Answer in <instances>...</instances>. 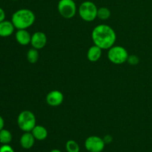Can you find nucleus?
Masks as SVG:
<instances>
[{
    "mask_svg": "<svg viewBox=\"0 0 152 152\" xmlns=\"http://www.w3.org/2000/svg\"><path fill=\"white\" fill-rule=\"evenodd\" d=\"M91 39L95 45L102 50H106L114 46L117 35L114 30L109 25H99L92 31Z\"/></svg>",
    "mask_w": 152,
    "mask_h": 152,
    "instance_id": "obj_1",
    "label": "nucleus"
},
{
    "mask_svg": "<svg viewBox=\"0 0 152 152\" xmlns=\"http://www.w3.org/2000/svg\"><path fill=\"white\" fill-rule=\"evenodd\" d=\"M36 16L32 10L27 8L19 9L14 12L12 16L11 22L17 30L27 29L34 25Z\"/></svg>",
    "mask_w": 152,
    "mask_h": 152,
    "instance_id": "obj_2",
    "label": "nucleus"
},
{
    "mask_svg": "<svg viewBox=\"0 0 152 152\" xmlns=\"http://www.w3.org/2000/svg\"><path fill=\"white\" fill-rule=\"evenodd\" d=\"M17 125L22 132H31L37 126V119L32 111L25 110L18 116Z\"/></svg>",
    "mask_w": 152,
    "mask_h": 152,
    "instance_id": "obj_3",
    "label": "nucleus"
},
{
    "mask_svg": "<svg viewBox=\"0 0 152 152\" xmlns=\"http://www.w3.org/2000/svg\"><path fill=\"white\" fill-rule=\"evenodd\" d=\"M97 10L96 4L91 1H83L78 9L80 18L86 22H92L97 18Z\"/></svg>",
    "mask_w": 152,
    "mask_h": 152,
    "instance_id": "obj_4",
    "label": "nucleus"
},
{
    "mask_svg": "<svg viewBox=\"0 0 152 152\" xmlns=\"http://www.w3.org/2000/svg\"><path fill=\"white\" fill-rule=\"evenodd\" d=\"M129 53L127 50L123 46L115 45L112 46L108 49V58L112 63L115 65H121L127 62L129 57Z\"/></svg>",
    "mask_w": 152,
    "mask_h": 152,
    "instance_id": "obj_5",
    "label": "nucleus"
},
{
    "mask_svg": "<svg viewBox=\"0 0 152 152\" xmlns=\"http://www.w3.org/2000/svg\"><path fill=\"white\" fill-rule=\"evenodd\" d=\"M57 9L59 14L65 19H71L77 13V5L74 0H59Z\"/></svg>",
    "mask_w": 152,
    "mask_h": 152,
    "instance_id": "obj_6",
    "label": "nucleus"
},
{
    "mask_svg": "<svg viewBox=\"0 0 152 152\" xmlns=\"http://www.w3.org/2000/svg\"><path fill=\"white\" fill-rule=\"evenodd\" d=\"M105 146L103 139L98 136H90L85 141V148L88 152H102Z\"/></svg>",
    "mask_w": 152,
    "mask_h": 152,
    "instance_id": "obj_7",
    "label": "nucleus"
},
{
    "mask_svg": "<svg viewBox=\"0 0 152 152\" xmlns=\"http://www.w3.org/2000/svg\"><path fill=\"white\" fill-rule=\"evenodd\" d=\"M47 41L48 39L46 34L41 31H37L31 35V44L34 48L37 49V50L45 48V46L47 44Z\"/></svg>",
    "mask_w": 152,
    "mask_h": 152,
    "instance_id": "obj_8",
    "label": "nucleus"
},
{
    "mask_svg": "<svg viewBox=\"0 0 152 152\" xmlns=\"http://www.w3.org/2000/svg\"><path fill=\"white\" fill-rule=\"evenodd\" d=\"M64 95L58 90H53L49 92L46 96V102L50 106L57 107L63 102Z\"/></svg>",
    "mask_w": 152,
    "mask_h": 152,
    "instance_id": "obj_9",
    "label": "nucleus"
},
{
    "mask_svg": "<svg viewBox=\"0 0 152 152\" xmlns=\"http://www.w3.org/2000/svg\"><path fill=\"white\" fill-rule=\"evenodd\" d=\"M15 38L16 42L21 45H28L31 41V35L27 29L17 30L15 34Z\"/></svg>",
    "mask_w": 152,
    "mask_h": 152,
    "instance_id": "obj_10",
    "label": "nucleus"
},
{
    "mask_svg": "<svg viewBox=\"0 0 152 152\" xmlns=\"http://www.w3.org/2000/svg\"><path fill=\"white\" fill-rule=\"evenodd\" d=\"M15 27L11 21L4 20L0 22V37H8L14 32Z\"/></svg>",
    "mask_w": 152,
    "mask_h": 152,
    "instance_id": "obj_11",
    "label": "nucleus"
},
{
    "mask_svg": "<svg viewBox=\"0 0 152 152\" xmlns=\"http://www.w3.org/2000/svg\"><path fill=\"white\" fill-rule=\"evenodd\" d=\"M36 139L34 138V135L32 134L31 132H25L21 136L20 142L21 146L25 149H30L34 146L35 143Z\"/></svg>",
    "mask_w": 152,
    "mask_h": 152,
    "instance_id": "obj_12",
    "label": "nucleus"
},
{
    "mask_svg": "<svg viewBox=\"0 0 152 152\" xmlns=\"http://www.w3.org/2000/svg\"><path fill=\"white\" fill-rule=\"evenodd\" d=\"M102 49L96 45H93L88 49L87 53V58L90 62H97L102 56Z\"/></svg>",
    "mask_w": 152,
    "mask_h": 152,
    "instance_id": "obj_13",
    "label": "nucleus"
},
{
    "mask_svg": "<svg viewBox=\"0 0 152 152\" xmlns=\"http://www.w3.org/2000/svg\"><path fill=\"white\" fill-rule=\"evenodd\" d=\"M31 132L34 135V138L39 141L45 140L48 134V130L42 126H36Z\"/></svg>",
    "mask_w": 152,
    "mask_h": 152,
    "instance_id": "obj_14",
    "label": "nucleus"
},
{
    "mask_svg": "<svg viewBox=\"0 0 152 152\" xmlns=\"http://www.w3.org/2000/svg\"><path fill=\"white\" fill-rule=\"evenodd\" d=\"M12 139H13V136L10 131L4 129L0 131V143L2 145L9 144L12 141Z\"/></svg>",
    "mask_w": 152,
    "mask_h": 152,
    "instance_id": "obj_15",
    "label": "nucleus"
},
{
    "mask_svg": "<svg viewBox=\"0 0 152 152\" xmlns=\"http://www.w3.org/2000/svg\"><path fill=\"white\" fill-rule=\"evenodd\" d=\"M39 57V54L37 49L31 48L28 50V53H27V59L28 62L31 64H34L38 61Z\"/></svg>",
    "mask_w": 152,
    "mask_h": 152,
    "instance_id": "obj_16",
    "label": "nucleus"
},
{
    "mask_svg": "<svg viewBox=\"0 0 152 152\" xmlns=\"http://www.w3.org/2000/svg\"><path fill=\"white\" fill-rule=\"evenodd\" d=\"M111 16V10L105 7H102L98 8L97 10V18L101 20H106L109 19Z\"/></svg>",
    "mask_w": 152,
    "mask_h": 152,
    "instance_id": "obj_17",
    "label": "nucleus"
},
{
    "mask_svg": "<svg viewBox=\"0 0 152 152\" xmlns=\"http://www.w3.org/2000/svg\"><path fill=\"white\" fill-rule=\"evenodd\" d=\"M65 148H66L67 152H80V151L78 142L73 140L67 141L66 144H65Z\"/></svg>",
    "mask_w": 152,
    "mask_h": 152,
    "instance_id": "obj_18",
    "label": "nucleus"
},
{
    "mask_svg": "<svg viewBox=\"0 0 152 152\" xmlns=\"http://www.w3.org/2000/svg\"><path fill=\"white\" fill-rule=\"evenodd\" d=\"M127 62L131 65H137L140 62V59L136 55H130L128 57Z\"/></svg>",
    "mask_w": 152,
    "mask_h": 152,
    "instance_id": "obj_19",
    "label": "nucleus"
},
{
    "mask_svg": "<svg viewBox=\"0 0 152 152\" xmlns=\"http://www.w3.org/2000/svg\"><path fill=\"white\" fill-rule=\"evenodd\" d=\"M0 152H15L13 148L9 144L2 145L0 147Z\"/></svg>",
    "mask_w": 152,
    "mask_h": 152,
    "instance_id": "obj_20",
    "label": "nucleus"
},
{
    "mask_svg": "<svg viewBox=\"0 0 152 152\" xmlns=\"http://www.w3.org/2000/svg\"><path fill=\"white\" fill-rule=\"evenodd\" d=\"M102 139H103V140H104V142H105V145H106V144L111 143V142L113 141V137L111 136V135H109V134L105 135V136Z\"/></svg>",
    "mask_w": 152,
    "mask_h": 152,
    "instance_id": "obj_21",
    "label": "nucleus"
},
{
    "mask_svg": "<svg viewBox=\"0 0 152 152\" xmlns=\"http://www.w3.org/2000/svg\"><path fill=\"white\" fill-rule=\"evenodd\" d=\"M5 19V12L1 7H0V22Z\"/></svg>",
    "mask_w": 152,
    "mask_h": 152,
    "instance_id": "obj_22",
    "label": "nucleus"
},
{
    "mask_svg": "<svg viewBox=\"0 0 152 152\" xmlns=\"http://www.w3.org/2000/svg\"><path fill=\"white\" fill-rule=\"evenodd\" d=\"M4 120L3 119V117L0 115V131L1 129H4Z\"/></svg>",
    "mask_w": 152,
    "mask_h": 152,
    "instance_id": "obj_23",
    "label": "nucleus"
},
{
    "mask_svg": "<svg viewBox=\"0 0 152 152\" xmlns=\"http://www.w3.org/2000/svg\"><path fill=\"white\" fill-rule=\"evenodd\" d=\"M50 152H62V151L59 149H53V150H51Z\"/></svg>",
    "mask_w": 152,
    "mask_h": 152,
    "instance_id": "obj_24",
    "label": "nucleus"
},
{
    "mask_svg": "<svg viewBox=\"0 0 152 152\" xmlns=\"http://www.w3.org/2000/svg\"><path fill=\"white\" fill-rule=\"evenodd\" d=\"M12 1H16V0H12Z\"/></svg>",
    "mask_w": 152,
    "mask_h": 152,
    "instance_id": "obj_25",
    "label": "nucleus"
},
{
    "mask_svg": "<svg viewBox=\"0 0 152 152\" xmlns=\"http://www.w3.org/2000/svg\"><path fill=\"white\" fill-rule=\"evenodd\" d=\"M74 1H75V0H74Z\"/></svg>",
    "mask_w": 152,
    "mask_h": 152,
    "instance_id": "obj_26",
    "label": "nucleus"
}]
</instances>
